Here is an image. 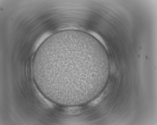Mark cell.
<instances>
[{"label":"cell","mask_w":157,"mask_h":125,"mask_svg":"<svg viewBox=\"0 0 157 125\" xmlns=\"http://www.w3.org/2000/svg\"><path fill=\"white\" fill-rule=\"evenodd\" d=\"M103 95V94H102L99 97L91 102L90 104V105L92 106H94L98 103L102 99Z\"/></svg>","instance_id":"obj_2"},{"label":"cell","mask_w":157,"mask_h":125,"mask_svg":"<svg viewBox=\"0 0 157 125\" xmlns=\"http://www.w3.org/2000/svg\"><path fill=\"white\" fill-rule=\"evenodd\" d=\"M93 55L92 49L85 43L56 34L39 47L33 68L46 90L62 95L88 85Z\"/></svg>","instance_id":"obj_1"}]
</instances>
